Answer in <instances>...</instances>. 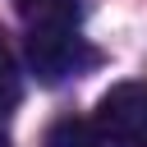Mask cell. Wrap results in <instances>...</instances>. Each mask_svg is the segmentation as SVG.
<instances>
[{
	"instance_id": "cell-1",
	"label": "cell",
	"mask_w": 147,
	"mask_h": 147,
	"mask_svg": "<svg viewBox=\"0 0 147 147\" xmlns=\"http://www.w3.org/2000/svg\"><path fill=\"white\" fill-rule=\"evenodd\" d=\"M92 147H147V83H115L92 110Z\"/></svg>"
},
{
	"instance_id": "cell-2",
	"label": "cell",
	"mask_w": 147,
	"mask_h": 147,
	"mask_svg": "<svg viewBox=\"0 0 147 147\" xmlns=\"http://www.w3.org/2000/svg\"><path fill=\"white\" fill-rule=\"evenodd\" d=\"M96 64V51L78 37V28H28V69L37 83L55 87Z\"/></svg>"
},
{
	"instance_id": "cell-3",
	"label": "cell",
	"mask_w": 147,
	"mask_h": 147,
	"mask_svg": "<svg viewBox=\"0 0 147 147\" xmlns=\"http://www.w3.org/2000/svg\"><path fill=\"white\" fill-rule=\"evenodd\" d=\"M14 9L28 28H78L83 0H14Z\"/></svg>"
},
{
	"instance_id": "cell-4",
	"label": "cell",
	"mask_w": 147,
	"mask_h": 147,
	"mask_svg": "<svg viewBox=\"0 0 147 147\" xmlns=\"http://www.w3.org/2000/svg\"><path fill=\"white\" fill-rule=\"evenodd\" d=\"M18 92H23V83H18L14 51H9V41L0 37V133H5V124L14 119V110H18Z\"/></svg>"
},
{
	"instance_id": "cell-5",
	"label": "cell",
	"mask_w": 147,
	"mask_h": 147,
	"mask_svg": "<svg viewBox=\"0 0 147 147\" xmlns=\"http://www.w3.org/2000/svg\"><path fill=\"white\" fill-rule=\"evenodd\" d=\"M46 147H92V129L78 124V119H60L46 138Z\"/></svg>"
},
{
	"instance_id": "cell-6",
	"label": "cell",
	"mask_w": 147,
	"mask_h": 147,
	"mask_svg": "<svg viewBox=\"0 0 147 147\" xmlns=\"http://www.w3.org/2000/svg\"><path fill=\"white\" fill-rule=\"evenodd\" d=\"M0 147H5V142H0Z\"/></svg>"
}]
</instances>
